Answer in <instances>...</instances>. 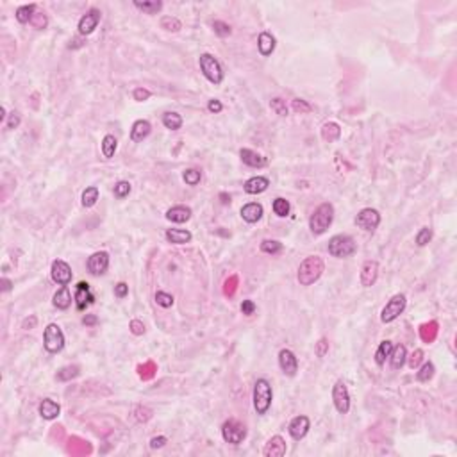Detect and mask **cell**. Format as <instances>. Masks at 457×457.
I'll return each instance as SVG.
<instances>
[{
  "label": "cell",
  "instance_id": "6da1fadb",
  "mask_svg": "<svg viewBox=\"0 0 457 457\" xmlns=\"http://www.w3.org/2000/svg\"><path fill=\"white\" fill-rule=\"evenodd\" d=\"M323 270H325V265H323V259L318 256H309L305 257L304 261L298 266V275L296 279L302 286H311V284L316 282L320 277H322Z\"/></svg>",
  "mask_w": 457,
  "mask_h": 457
},
{
  "label": "cell",
  "instance_id": "7a4b0ae2",
  "mask_svg": "<svg viewBox=\"0 0 457 457\" xmlns=\"http://www.w3.org/2000/svg\"><path fill=\"white\" fill-rule=\"evenodd\" d=\"M332 220H334V207L332 204H322L318 205V209L311 214L309 218V229L313 234L320 236L331 227Z\"/></svg>",
  "mask_w": 457,
  "mask_h": 457
},
{
  "label": "cell",
  "instance_id": "3957f363",
  "mask_svg": "<svg viewBox=\"0 0 457 457\" xmlns=\"http://www.w3.org/2000/svg\"><path fill=\"white\" fill-rule=\"evenodd\" d=\"M356 250H357V243L349 234H336L329 241V254L332 257H340V259L350 257L352 254H356Z\"/></svg>",
  "mask_w": 457,
  "mask_h": 457
},
{
  "label": "cell",
  "instance_id": "277c9868",
  "mask_svg": "<svg viewBox=\"0 0 457 457\" xmlns=\"http://www.w3.org/2000/svg\"><path fill=\"white\" fill-rule=\"evenodd\" d=\"M272 386L266 379H257L256 386H254V407H256L257 414H266V411L270 409L272 405Z\"/></svg>",
  "mask_w": 457,
  "mask_h": 457
},
{
  "label": "cell",
  "instance_id": "5b68a950",
  "mask_svg": "<svg viewBox=\"0 0 457 457\" xmlns=\"http://www.w3.org/2000/svg\"><path fill=\"white\" fill-rule=\"evenodd\" d=\"M43 345L45 349H47V352L50 354H57L65 349V334H63L61 327L57 325V323L47 325L43 334Z\"/></svg>",
  "mask_w": 457,
  "mask_h": 457
},
{
  "label": "cell",
  "instance_id": "8992f818",
  "mask_svg": "<svg viewBox=\"0 0 457 457\" xmlns=\"http://www.w3.org/2000/svg\"><path fill=\"white\" fill-rule=\"evenodd\" d=\"M198 63H200V70L202 74L205 75V79L209 81V83L213 84H220L223 81V70H222V65L214 59V56H211V54H202L200 59H198Z\"/></svg>",
  "mask_w": 457,
  "mask_h": 457
},
{
  "label": "cell",
  "instance_id": "52a82bcc",
  "mask_svg": "<svg viewBox=\"0 0 457 457\" xmlns=\"http://www.w3.org/2000/svg\"><path fill=\"white\" fill-rule=\"evenodd\" d=\"M222 436L227 443L240 445V443H243V440L247 438V429H245V425L241 422L231 418L222 425Z\"/></svg>",
  "mask_w": 457,
  "mask_h": 457
},
{
  "label": "cell",
  "instance_id": "ba28073f",
  "mask_svg": "<svg viewBox=\"0 0 457 457\" xmlns=\"http://www.w3.org/2000/svg\"><path fill=\"white\" fill-rule=\"evenodd\" d=\"M405 304H407V300H405V295H402V293L395 295V296L391 298V300H389L386 305H384L382 313H380V320H382L384 323H391V322H395L396 318H398L402 313H404Z\"/></svg>",
  "mask_w": 457,
  "mask_h": 457
},
{
  "label": "cell",
  "instance_id": "9c48e42d",
  "mask_svg": "<svg viewBox=\"0 0 457 457\" xmlns=\"http://www.w3.org/2000/svg\"><path fill=\"white\" fill-rule=\"evenodd\" d=\"M380 223V214L377 209H371V207H365V209L359 211V214L356 216V225L359 229L366 232H373Z\"/></svg>",
  "mask_w": 457,
  "mask_h": 457
},
{
  "label": "cell",
  "instance_id": "30bf717a",
  "mask_svg": "<svg viewBox=\"0 0 457 457\" xmlns=\"http://www.w3.org/2000/svg\"><path fill=\"white\" fill-rule=\"evenodd\" d=\"M332 400L338 413L347 414L350 411V395H349V387L343 380H338L332 387Z\"/></svg>",
  "mask_w": 457,
  "mask_h": 457
},
{
  "label": "cell",
  "instance_id": "8fae6325",
  "mask_svg": "<svg viewBox=\"0 0 457 457\" xmlns=\"http://www.w3.org/2000/svg\"><path fill=\"white\" fill-rule=\"evenodd\" d=\"M50 275H52V280L59 286H68L72 282V268L70 265L63 259H56L52 263V270H50Z\"/></svg>",
  "mask_w": 457,
  "mask_h": 457
},
{
  "label": "cell",
  "instance_id": "7c38bea8",
  "mask_svg": "<svg viewBox=\"0 0 457 457\" xmlns=\"http://www.w3.org/2000/svg\"><path fill=\"white\" fill-rule=\"evenodd\" d=\"M279 366L287 377H295L298 371V359L289 349H282L279 352Z\"/></svg>",
  "mask_w": 457,
  "mask_h": 457
},
{
  "label": "cell",
  "instance_id": "4fadbf2b",
  "mask_svg": "<svg viewBox=\"0 0 457 457\" xmlns=\"http://www.w3.org/2000/svg\"><path fill=\"white\" fill-rule=\"evenodd\" d=\"M98 22H100V11H98V9H90V11L79 20V27H77L79 34L81 36L91 34L96 29V25H98Z\"/></svg>",
  "mask_w": 457,
  "mask_h": 457
},
{
  "label": "cell",
  "instance_id": "5bb4252c",
  "mask_svg": "<svg viewBox=\"0 0 457 457\" xmlns=\"http://www.w3.org/2000/svg\"><path fill=\"white\" fill-rule=\"evenodd\" d=\"M309 429H311V422L307 416H304V414L295 416V418L289 422V425H287V431H289V434H291V438L295 441H300L302 438H305V434L309 432Z\"/></svg>",
  "mask_w": 457,
  "mask_h": 457
},
{
  "label": "cell",
  "instance_id": "9a60e30c",
  "mask_svg": "<svg viewBox=\"0 0 457 457\" xmlns=\"http://www.w3.org/2000/svg\"><path fill=\"white\" fill-rule=\"evenodd\" d=\"M109 268V254L107 252H95L88 259V270L91 275H102Z\"/></svg>",
  "mask_w": 457,
  "mask_h": 457
},
{
  "label": "cell",
  "instance_id": "2e32d148",
  "mask_svg": "<svg viewBox=\"0 0 457 457\" xmlns=\"http://www.w3.org/2000/svg\"><path fill=\"white\" fill-rule=\"evenodd\" d=\"M93 302H95V296H93L91 289H90V284L79 282L77 289H75V304H77V309L84 311L88 305H91Z\"/></svg>",
  "mask_w": 457,
  "mask_h": 457
},
{
  "label": "cell",
  "instance_id": "e0dca14e",
  "mask_svg": "<svg viewBox=\"0 0 457 457\" xmlns=\"http://www.w3.org/2000/svg\"><path fill=\"white\" fill-rule=\"evenodd\" d=\"M377 277H379V265H377V261H366L361 268V284L365 287L373 286Z\"/></svg>",
  "mask_w": 457,
  "mask_h": 457
},
{
  "label": "cell",
  "instance_id": "ac0fdd59",
  "mask_svg": "<svg viewBox=\"0 0 457 457\" xmlns=\"http://www.w3.org/2000/svg\"><path fill=\"white\" fill-rule=\"evenodd\" d=\"M240 157H241V161H243L245 165L252 166V168H263V166L268 165V159H266V157H263L261 154L254 152V150H250V148H241Z\"/></svg>",
  "mask_w": 457,
  "mask_h": 457
},
{
  "label": "cell",
  "instance_id": "d6986e66",
  "mask_svg": "<svg viewBox=\"0 0 457 457\" xmlns=\"http://www.w3.org/2000/svg\"><path fill=\"white\" fill-rule=\"evenodd\" d=\"M265 457H282L286 454V441L280 436H274L268 443H266L265 450H263Z\"/></svg>",
  "mask_w": 457,
  "mask_h": 457
},
{
  "label": "cell",
  "instance_id": "ffe728a7",
  "mask_svg": "<svg viewBox=\"0 0 457 457\" xmlns=\"http://www.w3.org/2000/svg\"><path fill=\"white\" fill-rule=\"evenodd\" d=\"M261 216H263V205L257 204V202H250V204L241 207V218H243L245 222L256 223L261 220Z\"/></svg>",
  "mask_w": 457,
  "mask_h": 457
},
{
  "label": "cell",
  "instance_id": "44dd1931",
  "mask_svg": "<svg viewBox=\"0 0 457 457\" xmlns=\"http://www.w3.org/2000/svg\"><path fill=\"white\" fill-rule=\"evenodd\" d=\"M268 186H270V181H268L266 177H252L245 183L243 189L248 193V195H259V193L266 191Z\"/></svg>",
  "mask_w": 457,
  "mask_h": 457
},
{
  "label": "cell",
  "instance_id": "7402d4cb",
  "mask_svg": "<svg viewBox=\"0 0 457 457\" xmlns=\"http://www.w3.org/2000/svg\"><path fill=\"white\" fill-rule=\"evenodd\" d=\"M150 131H152V125L147 120H138V122H134V125L131 129V140L134 143H140V141H143L150 134Z\"/></svg>",
  "mask_w": 457,
  "mask_h": 457
},
{
  "label": "cell",
  "instance_id": "603a6c76",
  "mask_svg": "<svg viewBox=\"0 0 457 457\" xmlns=\"http://www.w3.org/2000/svg\"><path fill=\"white\" fill-rule=\"evenodd\" d=\"M166 218H168L170 222L184 223L191 218V209L186 207V205H175V207H172V209L166 211Z\"/></svg>",
  "mask_w": 457,
  "mask_h": 457
},
{
  "label": "cell",
  "instance_id": "cb8c5ba5",
  "mask_svg": "<svg viewBox=\"0 0 457 457\" xmlns=\"http://www.w3.org/2000/svg\"><path fill=\"white\" fill-rule=\"evenodd\" d=\"M59 413H61V407H59V404L54 400H50V398H45L41 404H39V414L43 416L45 420H54L59 416Z\"/></svg>",
  "mask_w": 457,
  "mask_h": 457
},
{
  "label": "cell",
  "instance_id": "d4e9b609",
  "mask_svg": "<svg viewBox=\"0 0 457 457\" xmlns=\"http://www.w3.org/2000/svg\"><path fill=\"white\" fill-rule=\"evenodd\" d=\"M389 361H391V368L393 370H400L402 366L407 361V350H405L404 345H396L393 347L391 354H389Z\"/></svg>",
  "mask_w": 457,
  "mask_h": 457
},
{
  "label": "cell",
  "instance_id": "484cf974",
  "mask_svg": "<svg viewBox=\"0 0 457 457\" xmlns=\"http://www.w3.org/2000/svg\"><path fill=\"white\" fill-rule=\"evenodd\" d=\"M257 48H259L261 56H270L275 50V38L270 32H261L259 38H257Z\"/></svg>",
  "mask_w": 457,
  "mask_h": 457
},
{
  "label": "cell",
  "instance_id": "4316f807",
  "mask_svg": "<svg viewBox=\"0 0 457 457\" xmlns=\"http://www.w3.org/2000/svg\"><path fill=\"white\" fill-rule=\"evenodd\" d=\"M191 238H193L191 232L184 231V229H168V231H166V240L170 241V243H175V245L189 243Z\"/></svg>",
  "mask_w": 457,
  "mask_h": 457
},
{
  "label": "cell",
  "instance_id": "83f0119b",
  "mask_svg": "<svg viewBox=\"0 0 457 457\" xmlns=\"http://www.w3.org/2000/svg\"><path fill=\"white\" fill-rule=\"evenodd\" d=\"M54 305H56L57 309H68L72 305V295H70V289L66 286H63L61 289H57L56 293H54Z\"/></svg>",
  "mask_w": 457,
  "mask_h": 457
},
{
  "label": "cell",
  "instance_id": "f1b7e54d",
  "mask_svg": "<svg viewBox=\"0 0 457 457\" xmlns=\"http://www.w3.org/2000/svg\"><path fill=\"white\" fill-rule=\"evenodd\" d=\"M341 136V129L338 123L334 122H329L325 123V125L322 127V138L323 141H327V143H332V141H338Z\"/></svg>",
  "mask_w": 457,
  "mask_h": 457
},
{
  "label": "cell",
  "instance_id": "f546056e",
  "mask_svg": "<svg viewBox=\"0 0 457 457\" xmlns=\"http://www.w3.org/2000/svg\"><path fill=\"white\" fill-rule=\"evenodd\" d=\"M163 125L170 131H179L183 127V116L175 111H168V113L163 114Z\"/></svg>",
  "mask_w": 457,
  "mask_h": 457
},
{
  "label": "cell",
  "instance_id": "4dcf8cb0",
  "mask_svg": "<svg viewBox=\"0 0 457 457\" xmlns=\"http://www.w3.org/2000/svg\"><path fill=\"white\" fill-rule=\"evenodd\" d=\"M102 154H104L105 159H111L116 152V147H118V141L113 134H105L104 140H102Z\"/></svg>",
  "mask_w": 457,
  "mask_h": 457
},
{
  "label": "cell",
  "instance_id": "1f68e13d",
  "mask_svg": "<svg viewBox=\"0 0 457 457\" xmlns=\"http://www.w3.org/2000/svg\"><path fill=\"white\" fill-rule=\"evenodd\" d=\"M393 350V343L391 341H382V343L379 345V349H377V352H375V363L379 366H382L384 363H386V359H389V354H391Z\"/></svg>",
  "mask_w": 457,
  "mask_h": 457
},
{
  "label": "cell",
  "instance_id": "d6a6232c",
  "mask_svg": "<svg viewBox=\"0 0 457 457\" xmlns=\"http://www.w3.org/2000/svg\"><path fill=\"white\" fill-rule=\"evenodd\" d=\"M134 5L147 14H157L163 9V2H159V0H150V2H140V0H136Z\"/></svg>",
  "mask_w": 457,
  "mask_h": 457
},
{
  "label": "cell",
  "instance_id": "836d02e7",
  "mask_svg": "<svg viewBox=\"0 0 457 457\" xmlns=\"http://www.w3.org/2000/svg\"><path fill=\"white\" fill-rule=\"evenodd\" d=\"M34 13H36V5H34V4L20 5V7L16 9V20H18L20 23L31 22L32 16H34Z\"/></svg>",
  "mask_w": 457,
  "mask_h": 457
},
{
  "label": "cell",
  "instance_id": "e575fe53",
  "mask_svg": "<svg viewBox=\"0 0 457 457\" xmlns=\"http://www.w3.org/2000/svg\"><path fill=\"white\" fill-rule=\"evenodd\" d=\"M98 200V187L91 186V187H86L83 193V205L84 207H93Z\"/></svg>",
  "mask_w": 457,
  "mask_h": 457
},
{
  "label": "cell",
  "instance_id": "d590c367",
  "mask_svg": "<svg viewBox=\"0 0 457 457\" xmlns=\"http://www.w3.org/2000/svg\"><path fill=\"white\" fill-rule=\"evenodd\" d=\"M434 371H436V368H434V365H432L431 361L423 363V366L420 368L418 373H416V379H418L420 382H429V380L434 377Z\"/></svg>",
  "mask_w": 457,
  "mask_h": 457
},
{
  "label": "cell",
  "instance_id": "8d00e7d4",
  "mask_svg": "<svg viewBox=\"0 0 457 457\" xmlns=\"http://www.w3.org/2000/svg\"><path fill=\"white\" fill-rule=\"evenodd\" d=\"M280 250H282V243H280V241L265 240L261 243V252H265V254H272V256H275V254H279Z\"/></svg>",
  "mask_w": 457,
  "mask_h": 457
},
{
  "label": "cell",
  "instance_id": "74e56055",
  "mask_svg": "<svg viewBox=\"0 0 457 457\" xmlns=\"http://www.w3.org/2000/svg\"><path fill=\"white\" fill-rule=\"evenodd\" d=\"M274 213L280 218L287 216V214H289V202H287L286 198H275L274 200Z\"/></svg>",
  "mask_w": 457,
  "mask_h": 457
},
{
  "label": "cell",
  "instance_id": "f35d334b",
  "mask_svg": "<svg viewBox=\"0 0 457 457\" xmlns=\"http://www.w3.org/2000/svg\"><path fill=\"white\" fill-rule=\"evenodd\" d=\"M77 375H79L77 366H65V368H61V370L57 371V379L59 380H70V379H75Z\"/></svg>",
  "mask_w": 457,
  "mask_h": 457
},
{
  "label": "cell",
  "instance_id": "ab89813d",
  "mask_svg": "<svg viewBox=\"0 0 457 457\" xmlns=\"http://www.w3.org/2000/svg\"><path fill=\"white\" fill-rule=\"evenodd\" d=\"M183 179H184V183L189 184V186H196V184L200 183L202 175H200V172L195 170V168H189V170L184 172Z\"/></svg>",
  "mask_w": 457,
  "mask_h": 457
},
{
  "label": "cell",
  "instance_id": "60d3db41",
  "mask_svg": "<svg viewBox=\"0 0 457 457\" xmlns=\"http://www.w3.org/2000/svg\"><path fill=\"white\" fill-rule=\"evenodd\" d=\"M161 27L163 29H166V31H170V32H177L179 29H181V22H179L177 18H174V16H165L161 20Z\"/></svg>",
  "mask_w": 457,
  "mask_h": 457
},
{
  "label": "cell",
  "instance_id": "b9f144b4",
  "mask_svg": "<svg viewBox=\"0 0 457 457\" xmlns=\"http://www.w3.org/2000/svg\"><path fill=\"white\" fill-rule=\"evenodd\" d=\"M156 302L157 305H161V307H172L174 305V296L170 295V293H165V291H157L156 293Z\"/></svg>",
  "mask_w": 457,
  "mask_h": 457
},
{
  "label": "cell",
  "instance_id": "7bdbcfd3",
  "mask_svg": "<svg viewBox=\"0 0 457 457\" xmlns=\"http://www.w3.org/2000/svg\"><path fill=\"white\" fill-rule=\"evenodd\" d=\"M431 240H432V229H429V227H423L422 231L416 234V245L418 247H425Z\"/></svg>",
  "mask_w": 457,
  "mask_h": 457
},
{
  "label": "cell",
  "instance_id": "ee69618b",
  "mask_svg": "<svg viewBox=\"0 0 457 457\" xmlns=\"http://www.w3.org/2000/svg\"><path fill=\"white\" fill-rule=\"evenodd\" d=\"M131 184L127 183V181H120V183H116V186H114V195L118 196V198H125L129 193H131Z\"/></svg>",
  "mask_w": 457,
  "mask_h": 457
},
{
  "label": "cell",
  "instance_id": "f6af8a7d",
  "mask_svg": "<svg viewBox=\"0 0 457 457\" xmlns=\"http://www.w3.org/2000/svg\"><path fill=\"white\" fill-rule=\"evenodd\" d=\"M31 23H32V27H34V29H38V31H43L45 27L48 25V18L45 16L43 13H34Z\"/></svg>",
  "mask_w": 457,
  "mask_h": 457
},
{
  "label": "cell",
  "instance_id": "bcb514c9",
  "mask_svg": "<svg viewBox=\"0 0 457 457\" xmlns=\"http://www.w3.org/2000/svg\"><path fill=\"white\" fill-rule=\"evenodd\" d=\"M213 31L216 32L218 36H222V38H225V36L231 34V25L225 22H220V20H216V22H213Z\"/></svg>",
  "mask_w": 457,
  "mask_h": 457
},
{
  "label": "cell",
  "instance_id": "7dc6e473",
  "mask_svg": "<svg viewBox=\"0 0 457 457\" xmlns=\"http://www.w3.org/2000/svg\"><path fill=\"white\" fill-rule=\"evenodd\" d=\"M270 107H272V111H275V113L280 114V116H286L287 114L286 102H284L282 98H274V100L270 102Z\"/></svg>",
  "mask_w": 457,
  "mask_h": 457
},
{
  "label": "cell",
  "instance_id": "c3c4849f",
  "mask_svg": "<svg viewBox=\"0 0 457 457\" xmlns=\"http://www.w3.org/2000/svg\"><path fill=\"white\" fill-rule=\"evenodd\" d=\"M291 105H293V109H295L296 113H300V114H304V113H311V105L307 104L305 100H300V98H295V100L291 102Z\"/></svg>",
  "mask_w": 457,
  "mask_h": 457
},
{
  "label": "cell",
  "instance_id": "681fc988",
  "mask_svg": "<svg viewBox=\"0 0 457 457\" xmlns=\"http://www.w3.org/2000/svg\"><path fill=\"white\" fill-rule=\"evenodd\" d=\"M422 363H423V350L416 349L413 354H411V357H409V366L414 370V368H418Z\"/></svg>",
  "mask_w": 457,
  "mask_h": 457
},
{
  "label": "cell",
  "instance_id": "f907efd6",
  "mask_svg": "<svg viewBox=\"0 0 457 457\" xmlns=\"http://www.w3.org/2000/svg\"><path fill=\"white\" fill-rule=\"evenodd\" d=\"M129 329H131V332L134 336L145 334V325H143V322H140V320H132L131 325H129Z\"/></svg>",
  "mask_w": 457,
  "mask_h": 457
},
{
  "label": "cell",
  "instance_id": "816d5d0a",
  "mask_svg": "<svg viewBox=\"0 0 457 457\" xmlns=\"http://www.w3.org/2000/svg\"><path fill=\"white\" fill-rule=\"evenodd\" d=\"M327 352H329V341H327L325 338H322V340L316 343V356L318 357H325Z\"/></svg>",
  "mask_w": 457,
  "mask_h": 457
},
{
  "label": "cell",
  "instance_id": "f5cc1de1",
  "mask_svg": "<svg viewBox=\"0 0 457 457\" xmlns=\"http://www.w3.org/2000/svg\"><path fill=\"white\" fill-rule=\"evenodd\" d=\"M150 98V91L148 90H145V88H136L134 90V100L138 102H145Z\"/></svg>",
  "mask_w": 457,
  "mask_h": 457
},
{
  "label": "cell",
  "instance_id": "db71d44e",
  "mask_svg": "<svg viewBox=\"0 0 457 457\" xmlns=\"http://www.w3.org/2000/svg\"><path fill=\"white\" fill-rule=\"evenodd\" d=\"M20 122H22V118H20V113L13 111V113L9 114V118H7V129H16V127L20 125Z\"/></svg>",
  "mask_w": 457,
  "mask_h": 457
},
{
  "label": "cell",
  "instance_id": "11a10c76",
  "mask_svg": "<svg viewBox=\"0 0 457 457\" xmlns=\"http://www.w3.org/2000/svg\"><path fill=\"white\" fill-rule=\"evenodd\" d=\"M114 295H116L118 298H125V296L129 295V286H127L125 282H118L116 286H114Z\"/></svg>",
  "mask_w": 457,
  "mask_h": 457
},
{
  "label": "cell",
  "instance_id": "9f6ffc18",
  "mask_svg": "<svg viewBox=\"0 0 457 457\" xmlns=\"http://www.w3.org/2000/svg\"><path fill=\"white\" fill-rule=\"evenodd\" d=\"M254 311H256V304H254L252 300H243V302H241V313H243V314L250 316V314H254Z\"/></svg>",
  "mask_w": 457,
  "mask_h": 457
},
{
  "label": "cell",
  "instance_id": "6f0895ef",
  "mask_svg": "<svg viewBox=\"0 0 457 457\" xmlns=\"http://www.w3.org/2000/svg\"><path fill=\"white\" fill-rule=\"evenodd\" d=\"M166 441H168V440H166L165 436H157V438H152V440H150V449H154V450L161 449V447H165V445H166Z\"/></svg>",
  "mask_w": 457,
  "mask_h": 457
},
{
  "label": "cell",
  "instance_id": "680465c9",
  "mask_svg": "<svg viewBox=\"0 0 457 457\" xmlns=\"http://www.w3.org/2000/svg\"><path fill=\"white\" fill-rule=\"evenodd\" d=\"M207 109H209V113H222V109H223V105H222V102L220 100H216V98H213V100H209V104H207Z\"/></svg>",
  "mask_w": 457,
  "mask_h": 457
},
{
  "label": "cell",
  "instance_id": "91938a15",
  "mask_svg": "<svg viewBox=\"0 0 457 457\" xmlns=\"http://www.w3.org/2000/svg\"><path fill=\"white\" fill-rule=\"evenodd\" d=\"M96 322H98V320H96V316H93V314H86V316L83 318L84 325H95Z\"/></svg>",
  "mask_w": 457,
  "mask_h": 457
},
{
  "label": "cell",
  "instance_id": "94428289",
  "mask_svg": "<svg viewBox=\"0 0 457 457\" xmlns=\"http://www.w3.org/2000/svg\"><path fill=\"white\" fill-rule=\"evenodd\" d=\"M34 325H36V318H34V316L31 318V322H29V320H25V322H23V329H25V331H29V329H32V327H34Z\"/></svg>",
  "mask_w": 457,
  "mask_h": 457
},
{
  "label": "cell",
  "instance_id": "6125c7cd",
  "mask_svg": "<svg viewBox=\"0 0 457 457\" xmlns=\"http://www.w3.org/2000/svg\"><path fill=\"white\" fill-rule=\"evenodd\" d=\"M2 284H4V286H2V289H4V291H9V289H11V286H13V282H11L9 279H5V277L2 279Z\"/></svg>",
  "mask_w": 457,
  "mask_h": 457
},
{
  "label": "cell",
  "instance_id": "be15d7a7",
  "mask_svg": "<svg viewBox=\"0 0 457 457\" xmlns=\"http://www.w3.org/2000/svg\"><path fill=\"white\" fill-rule=\"evenodd\" d=\"M220 198H222L223 204H229V202H231V196L225 195V193H222V195H220Z\"/></svg>",
  "mask_w": 457,
  "mask_h": 457
},
{
  "label": "cell",
  "instance_id": "e7e4bbea",
  "mask_svg": "<svg viewBox=\"0 0 457 457\" xmlns=\"http://www.w3.org/2000/svg\"><path fill=\"white\" fill-rule=\"evenodd\" d=\"M5 116H7L5 114V107H0V120H5Z\"/></svg>",
  "mask_w": 457,
  "mask_h": 457
}]
</instances>
